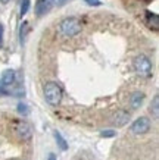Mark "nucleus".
Segmentation results:
<instances>
[{
	"instance_id": "obj_1",
	"label": "nucleus",
	"mask_w": 159,
	"mask_h": 160,
	"mask_svg": "<svg viewBox=\"0 0 159 160\" xmlns=\"http://www.w3.org/2000/svg\"><path fill=\"white\" fill-rule=\"evenodd\" d=\"M44 98L50 106H58L62 100V88L56 82H47L44 85Z\"/></svg>"
},
{
	"instance_id": "obj_2",
	"label": "nucleus",
	"mask_w": 159,
	"mask_h": 160,
	"mask_svg": "<svg viewBox=\"0 0 159 160\" xmlns=\"http://www.w3.org/2000/svg\"><path fill=\"white\" fill-rule=\"evenodd\" d=\"M59 29L65 37H74L81 32V24L77 18H66L59 25Z\"/></svg>"
},
{
	"instance_id": "obj_3",
	"label": "nucleus",
	"mask_w": 159,
	"mask_h": 160,
	"mask_svg": "<svg viewBox=\"0 0 159 160\" xmlns=\"http://www.w3.org/2000/svg\"><path fill=\"white\" fill-rule=\"evenodd\" d=\"M152 68H153L152 66V60L145 54H139L134 59V69L140 77L149 78L152 75Z\"/></svg>"
},
{
	"instance_id": "obj_4",
	"label": "nucleus",
	"mask_w": 159,
	"mask_h": 160,
	"mask_svg": "<svg viewBox=\"0 0 159 160\" xmlns=\"http://www.w3.org/2000/svg\"><path fill=\"white\" fill-rule=\"evenodd\" d=\"M149 129H150V121L145 116L135 119V121L133 122V125H131V132H133V134H137V135L146 134Z\"/></svg>"
},
{
	"instance_id": "obj_5",
	"label": "nucleus",
	"mask_w": 159,
	"mask_h": 160,
	"mask_svg": "<svg viewBox=\"0 0 159 160\" xmlns=\"http://www.w3.org/2000/svg\"><path fill=\"white\" fill-rule=\"evenodd\" d=\"M53 5H55V0H35V13L39 16L47 13L53 8Z\"/></svg>"
},
{
	"instance_id": "obj_6",
	"label": "nucleus",
	"mask_w": 159,
	"mask_h": 160,
	"mask_svg": "<svg viewBox=\"0 0 159 160\" xmlns=\"http://www.w3.org/2000/svg\"><path fill=\"white\" fill-rule=\"evenodd\" d=\"M15 71H12V69H6V71H3V73H2V78H0V87H9V85H12V84L15 82Z\"/></svg>"
},
{
	"instance_id": "obj_7",
	"label": "nucleus",
	"mask_w": 159,
	"mask_h": 160,
	"mask_svg": "<svg viewBox=\"0 0 159 160\" xmlns=\"http://www.w3.org/2000/svg\"><path fill=\"white\" fill-rule=\"evenodd\" d=\"M128 121H130V113L125 110H118L115 113L114 119H112L114 125H116V126H124Z\"/></svg>"
},
{
	"instance_id": "obj_8",
	"label": "nucleus",
	"mask_w": 159,
	"mask_h": 160,
	"mask_svg": "<svg viewBox=\"0 0 159 160\" xmlns=\"http://www.w3.org/2000/svg\"><path fill=\"white\" fill-rule=\"evenodd\" d=\"M16 132L22 137V140H28L29 137H31V134H33L31 126H29L27 122H19L18 126H16Z\"/></svg>"
},
{
	"instance_id": "obj_9",
	"label": "nucleus",
	"mask_w": 159,
	"mask_h": 160,
	"mask_svg": "<svg viewBox=\"0 0 159 160\" xmlns=\"http://www.w3.org/2000/svg\"><path fill=\"white\" fill-rule=\"evenodd\" d=\"M143 100H145V94L140 91H135L131 94V98H130V104L133 109H139L141 104H143Z\"/></svg>"
},
{
	"instance_id": "obj_10",
	"label": "nucleus",
	"mask_w": 159,
	"mask_h": 160,
	"mask_svg": "<svg viewBox=\"0 0 159 160\" xmlns=\"http://www.w3.org/2000/svg\"><path fill=\"white\" fill-rule=\"evenodd\" d=\"M146 21H147V25H149L150 28L153 27L155 29L158 28L159 25V18L156 13H152V12H146Z\"/></svg>"
},
{
	"instance_id": "obj_11",
	"label": "nucleus",
	"mask_w": 159,
	"mask_h": 160,
	"mask_svg": "<svg viewBox=\"0 0 159 160\" xmlns=\"http://www.w3.org/2000/svg\"><path fill=\"white\" fill-rule=\"evenodd\" d=\"M150 113L153 115L155 119L159 118V97L155 96L153 100H152V104H150Z\"/></svg>"
},
{
	"instance_id": "obj_12",
	"label": "nucleus",
	"mask_w": 159,
	"mask_h": 160,
	"mask_svg": "<svg viewBox=\"0 0 159 160\" xmlns=\"http://www.w3.org/2000/svg\"><path fill=\"white\" fill-rule=\"evenodd\" d=\"M55 140H56V142H58V146L61 147V150H68V142H66V140L63 138L62 135H61V132H55Z\"/></svg>"
},
{
	"instance_id": "obj_13",
	"label": "nucleus",
	"mask_w": 159,
	"mask_h": 160,
	"mask_svg": "<svg viewBox=\"0 0 159 160\" xmlns=\"http://www.w3.org/2000/svg\"><path fill=\"white\" fill-rule=\"evenodd\" d=\"M27 34H28V22H24V24H22V27H21V29H19V40H21V44H24Z\"/></svg>"
},
{
	"instance_id": "obj_14",
	"label": "nucleus",
	"mask_w": 159,
	"mask_h": 160,
	"mask_svg": "<svg viewBox=\"0 0 159 160\" xmlns=\"http://www.w3.org/2000/svg\"><path fill=\"white\" fill-rule=\"evenodd\" d=\"M29 6H31V0H22V2H21V16H24V15L28 12Z\"/></svg>"
},
{
	"instance_id": "obj_15",
	"label": "nucleus",
	"mask_w": 159,
	"mask_h": 160,
	"mask_svg": "<svg viewBox=\"0 0 159 160\" xmlns=\"http://www.w3.org/2000/svg\"><path fill=\"white\" fill-rule=\"evenodd\" d=\"M18 112H19L21 115H24V116H27V115L29 113L28 106H27V104H24V103H19V104H18Z\"/></svg>"
},
{
	"instance_id": "obj_16",
	"label": "nucleus",
	"mask_w": 159,
	"mask_h": 160,
	"mask_svg": "<svg viewBox=\"0 0 159 160\" xmlns=\"http://www.w3.org/2000/svg\"><path fill=\"white\" fill-rule=\"evenodd\" d=\"M100 135L103 137V138H111V137L115 135V131H112V129H108V131H102Z\"/></svg>"
},
{
	"instance_id": "obj_17",
	"label": "nucleus",
	"mask_w": 159,
	"mask_h": 160,
	"mask_svg": "<svg viewBox=\"0 0 159 160\" xmlns=\"http://www.w3.org/2000/svg\"><path fill=\"white\" fill-rule=\"evenodd\" d=\"M84 2H86L88 6H100L102 5L99 0H84Z\"/></svg>"
},
{
	"instance_id": "obj_18",
	"label": "nucleus",
	"mask_w": 159,
	"mask_h": 160,
	"mask_svg": "<svg viewBox=\"0 0 159 160\" xmlns=\"http://www.w3.org/2000/svg\"><path fill=\"white\" fill-rule=\"evenodd\" d=\"M2 41H3V25L0 24V46H2Z\"/></svg>"
},
{
	"instance_id": "obj_19",
	"label": "nucleus",
	"mask_w": 159,
	"mask_h": 160,
	"mask_svg": "<svg viewBox=\"0 0 159 160\" xmlns=\"http://www.w3.org/2000/svg\"><path fill=\"white\" fill-rule=\"evenodd\" d=\"M6 94H8V92H6L5 90H3V88L0 87V96H6Z\"/></svg>"
},
{
	"instance_id": "obj_20",
	"label": "nucleus",
	"mask_w": 159,
	"mask_h": 160,
	"mask_svg": "<svg viewBox=\"0 0 159 160\" xmlns=\"http://www.w3.org/2000/svg\"><path fill=\"white\" fill-rule=\"evenodd\" d=\"M47 160H56V156H55V154H50V156H49V159Z\"/></svg>"
},
{
	"instance_id": "obj_21",
	"label": "nucleus",
	"mask_w": 159,
	"mask_h": 160,
	"mask_svg": "<svg viewBox=\"0 0 159 160\" xmlns=\"http://www.w3.org/2000/svg\"><path fill=\"white\" fill-rule=\"evenodd\" d=\"M65 2H66V0H59V3H61V5H62V3H65Z\"/></svg>"
},
{
	"instance_id": "obj_22",
	"label": "nucleus",
	"mask_w": 159,
	"mask_h": 160,
	"mask_svg": "<svg viewBox=\"0 0 159 160\" xmlns=\"http://www.w3.org/2000/svg\"><path fill=\"white\" fill-rule=\"evenodd\" d=\"M2 2H3V3H8V0H2Z\"/></svg>"
}]
</instances>
